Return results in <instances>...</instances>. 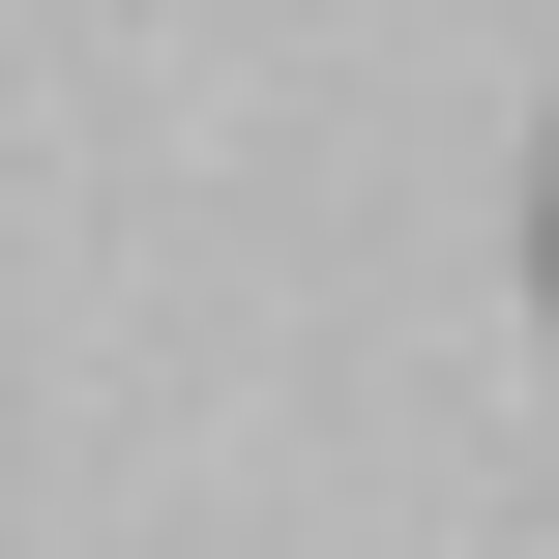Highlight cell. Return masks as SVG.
Here are the masks:
<instances>
[{
    "mask_svg": "<svg viewBox=\"0 0 559 559\" xmlns=\"http://www.w3.org/2000/svg\"><path fill=\"white\" fill-rule=\"evenodd\" d=\"M531 295H559V177H531Z\"/></svg>",
    "mask_w": 559,
    "mask_h": 559,
    "instance_id": "cell-1",
    "label": "cell"
}]
</instances>
